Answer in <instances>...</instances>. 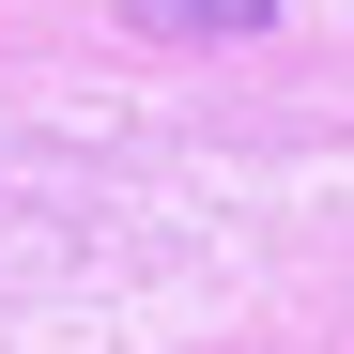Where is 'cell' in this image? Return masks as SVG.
<instances>
[{
    "label": "cell",
    "mask_w": 354,
    "mask_h": 354,
    "mask_svg": "<svg viewBox=\"0 0 354 354\" xmlns=\"http://www.w3.org/2000/svg\"><path fill=\"white\" fill-rule=\"evenodd\" d=\"M139 31H169V46H216V31H262L277 0H124Z\"/></svg>",
    "instance_id": "cell-1"
}]
</instances>
